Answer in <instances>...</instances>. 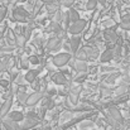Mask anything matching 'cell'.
Listing matches in <instances>:
<instances>
[{
    "mask_svg": "<svg viewBox=\"0 0 130 130\" xmlns=\"http://www.w3.org/2000/svg\"><path fill=\"white\" fill-rule=\"evenodd\" d=\"M29 11L24 8V6H17L13 13H11V19L15 20V22H19V23H25L29 20Z\"/></svg>",
    "mask_w": 130,
    "mask_h": 130,
    "instance_id": "6da1fadb",
    "label": "cell"
},
{
    "mask_svg": "<svg viewBox=\"0 0 130 130\" xmlns=\"http://www.w3.org/2000/svg\"><path fill=\"white\" fill-rule=\"evenodd\" d=\"M86 25H87V22L85 19H80L77 22H73V23H71V25L68 28V33L72 34V36H77V34L84 32Z\"/></svg>",
    "mask_w": 130,
    "mask_h": 130,
    "instance_id": "7a4b0ae2",
    "label": "cell"
},
{
    "mask_svg": "<svg viewBox=\"0 0 130 130\" xmlns=\"http://www.w3.org/2000/svg\"><path fill=\"white\" fill-rule=\"evenodd\" d=\"M71 53H59L52 58V63L57 67H63L71 61Z\"/></svg>",
    "mask_w": 130,
    "mask_h": 130,
    "instance_id": "3957f363",
    "label": "cell"
},
{
    "mask_svg": "<svg viewBox=\"0 0 130 130\" xmlns=\"http://www.w3.org/2000/svg\"><path fill=\"white\" fill-rule=\"evenodd\" d=\"M107 112L111 115V118L118 123V124H120L121 126L125 124V120H124V116L121 115V112H120V110L115 106V105H111V106H109L107 107Z\"/></svg>",
    "mask_w": 130,
    "mask_h": 130,
    "instance_id": "277c9868",
    "label": "cell"
},
{
    "mask_svg": "<svg viewBox=\"0 0 130 130\" xmlns=\"http://www.w3.org/2000/svg\"><path fill=\"white\" fill-rule=\"evenodd\" d=\"M59 48H61V38L59 37H52L48 39L47 45H45L47 52H54V51H58Z\"/></svg>",
    "mask_w": 130,
    "mask_h": 130,
    "instance_id": "5b68a950",
    "label": "cell"
},
{
    "mask_svg": "<svg viewBox=\"0 0 130 130\" xmlns=\"http://www.w3.org/2000/svg\"><path fill=\"white\" fill-rule=\"evenodd\" d=\"M42 97H43V92L36 91V92H33L32 95H29V97H28L25 105H27V106H34V105H37V104L42 100Z\"/></svg>",
    "mask_w": 130,
    "mask_h": 130,
    "instance_id": "8992f818",
    "label": "cell"
},
{
    "mask_svg": "<svg viewBox=\"0 0 130 130\" xmlns=\"http://www.w3.org/2000/svg\"><path fill=\"white\" fill-rule=\"evenodd\" d=\"M39 124V121H38V119H34V118H29V116H27L23 121H22V129L23 130H28V129H33L34 126H37Z\"/></svg>",
    "mask_w": 130,
    "mask_h": 130,
    "instance_id": "52a82bcc",
    "label": "cell"
},
{
    "mask_svg": "<svg viewBox=\"0 0 130 130\" xmlns=\"http://www.w3.org/2000/svg\"><path fill=\"white\" fill-rule=\"evenodd\" d=\"M1 125H3V128H4L5 130H23L22 129V126L19 125V123L13 121V120H10V119H5V120H3Z\"/></svg>",
    "mask_w": 130,
    "mask_h": 130,
    "instance_id": "ba28073f",
    "label": "cell"
},
{
    "mask_svg": "<svg viewBox=\"0 0 130 130\" xmlns=\"http://www.w3.org/2000/svg\"><path fill=\"white\" fill-rule=\"evenodd\" d=\"M13 105V97L5 100V102L3 104V106L0 107V119L3 120V118H5L9 112H10V107Z\"/></svg>",
    "mask_w": 130,
    "mask_h": 130,
    "instance_id": "9c48e42d",
    "label": "cell"
},
{
    "mask_svg": "<svg viewBox=\"0 0 130 130\" xmlns=\"http://www.w3.org/2000/svg\"><path fill=\"white\" fill-rule=\"evenodd\" d=\"M114 57H115L114 48H107V49H105V51L101 53L100 61H101L102 63H107V62H110V61H111Z\"/></svg>",
    "mask_w": 130,
    "mask_h": 130,
    "instance_id": "30bf717a",
    "label": "cell"
},
{
    "mask_svg": "<svg viewBox=\"0 0 130 130\" xmlns=\"http://www.w3.org/2000/svg\"><path fill=\"white\" fill-rule=\"evenodd\" d=\"M72 68H75L77 72H86L88 66H87L86 61H80V59H75L72 63H71Z\"/></svg>",
    "mask_w": 130,
    "mask_h": 130,
    "instance_id": "8fae6325",
    "label": "cell"
},
{
    "mask_svg": "<svg viewBox=\"0 0 130 130\" xmlns=\"http://www.w3.org/2000/svg\"><path fill=\"white\" fill-rule=\"evenodd\" d=\"M80 44H81V37L78 36H73L70 41V45H71V52L72 54H76L80 49Z\"/></svg>",
    "mask_w": 130,
    "mask_h": 130,
    "instance_id": "7c38bea8",
    "label": "cell"
},
{
    "mask_svg": "<svg viewBox=\"0 0 130 130\" xmlns=\"http://www.w3.org/2000/svg\"><path fill=\"white\" fill-rule=\"evenodd\" d=\"M41 71H42V70H29V71L25 73V76H24L25 81H27V82H29V84L34 82V81L37 80L38 75L41 73Z\"/></svg>",
    "mask_w": 130,
    "mask_h": 130,
    "instance_id": "4fadbf2b",
    "label": "cell"
},
{
    "mask_svg": "<svg viewBox=\"0 0 130 130\" xmlns=\"http://www.w3.org/2000/svg\"><path fill=\"white\" fill-rule=\"evenodd\" d=\"M104 36H105L106 41H109V42H111V43H114V44L118 42V38H119V36L114 32V29H110V28L104 32Z\"/></svg>",
    "mask_w": 130,
    "mask_h": 130,
    "instance_id": "5bb4252c",
    "label": "cell"
},
{
    "mask_svg": "<svg viewBox=\"0 0 130 130\" xmlns=\"http://www.w3.org/2000/svg\"><path fill=\"white\" fill-rule=\"evenodd\" d=\"M52 81H53L56 85H66L67 78H66V76H64L62 72H57V73H54V75L52 76Z\"/></svg>",
    "mask_w": 130,
    "mask_h": 130,
    "instance_id": "9a60e30c",
    "label": "cell"
},
{
    "mask_svg": "<svg viewBox=\"0 0 130 130\" xmlns=\"http://www.w3.org/2000/svg\"><path fill=\"white\" fill-rule=\"evenodd\" d=\"M8 119L13 120V121H17V123H20L23 121L25 118H24V114L20 112V111H11L8 114Z\"/></svg>",
    "mask_w": 130,
    "mask_h": 130,
    "instance_id": "2e32d148",
    "label": "cell"
},
{
    "mask_svg": "<svg viewBox=\"0 0 130 130\" xmlns=\"http://www.w3.org/2000/svg\"><path fill=\"white\" fill-rule=\"evenodd\" d=\"M84 49H85V52H86L87 57H88V59H95V58H97L99 57V49L97 48H95V47H84Z\"/></svg>",
    "mask_w": 130,
    "mask_h": 130,
    "instance_id": "e0dca14e",
    "label": "cell"
},
{
    "mask_svg": "<svg viewBox=\"0 0 130 130\" xmlns=\"http://www.w3.org/2000/svg\"><path fill=\"white\" fill-rule=\"evenodd\" d=\"M25 43H27V39H25L24 34H15V44L19 48H24Z\"/></svg>",
    "mask_w": 130,
    "mask_h": 130,
    "instance_id": "ac0fdd59",
    "label": "cell"
},
{
    "mask_svg": "<svg viewBox=\"0 0 130 130\" xmlns=\"http://www.w3.org/2000/svg\"><path fill=\"white\" fill-rule=\"evenodd\" d=\"M45 9H47V13H48L49 15H54V14L59 10V9H58V5H57L56 3H49V4H47Z\"/></svg>",
    "mask_w": 130,
    "mask_h": 130,
    "instance_id": "d6986e66",
    "label": "cell"
},
{
    "mask_svg": "<svg viewBox=\"0 0 130 130\" xmlns=\"http://www.w3.org/2000/svg\"><path fill=\"white\" fill-rule=\"evenodd\" d=\"M68 14H70V19H71V23L80 20V14H78V11H77V10H76L75 8H70V10H68Z\"/></svg>",
    "mask_w": 130,
    "mask_h": 130,
    "instance_id": "ffe728a7",
    "label": "cell"
},
{
    "mask_svg": "<svg viewBox=\"0 0 130 130\" xmlns=\"http://www.w3.org/2000/svg\"><path fill=\"white\" fill-rule=\"evenodd\" d=\"M17 97H18L19 102H22V104H27V100H28L29 95H28L25 91H19V92L17 93Z\"/></svg>",
    "mask_w": 130,
    "mask_h": 130,
    "instance_id": "44dd1931",
    "label": "cell"
},
{
    "mask_svg": "<svg viewBox=\"0 0 130 130\" xmlns=\"http://www.w3.org/2000/svg\"><path fill=\"white\" fill-rule=\"evenodd\" d=\"M75 59H80V61H86V59H88V57H87V54L84 48L82 49H78V52L75 54Z\"/></svg>",
    "mask_w": 130,
    "mask_h": 130,
    "instance_id": "7402d4cb",
    "label": "cell"
},
{
    "mask_svg": "<svg viewBox=\"0 0 130 130\" xmlns=\"http://www.w3.org/2000/svg\"><path fill=\"white\" fill-rule=\"evenodd\" d=\"M42 6H43V1H37L36 4H34V6H33V13H32V17H36L38 13H39V10L42 9Z\"/></svg>",
    "mask_w": 130,
    "mask_h": 130,
    "instance_id": "603a6c76",
    "label": "cell"
},
{
    "mask_svg": "<svg viewBox=\"0 0 130 130\" xmlns=\"http://www.w3.org/2000/svg\"><path fill=\"white\" fill-rule=\"evenodd\" d=\"M97 4H99V1H97V0H87L86 9L87 10H96Z\"/></svg>",
    "mask_w": 130,
    "mask_h": 130,
    "instance_id": "cb8c5ba5",
    "label": "cell"
},
{
    "mask_svg": "<svg viewBox=\"0 0 130 130\" xmlns=\"http://www.w3.org/2000/svg\"><path fill=\"white\" fill-rule=\"evenodd\" d=\"M8 15V8L6 6H0V23L6 18Z\"/></svg>",
    "mask_w": 130,
    "mask_h": 130,
    "instance_id": "d4e9b609",
    "label": "cell"
},
{
    "mask_svg": "<svg viewBox=\"0 0 130 130\" xmlns=\"http://www.w3.org/2000/svg\"><path fill=\"white\" fill-rule=\"evenodd\" d=\"M119 76H120V73H119V72L111 73V75H110V76L107 77V82H109V84H114V82L116 81V78H118Z\"/></svg>",
    "mask_w": 130,
    "mask_h": 130,
    "instance_id": "484cf974",
    "label": "cell"
},
{
    "mask_svg": "<svg viewBox=\"0 0 130 130\" xmlns=\"http://www.w3.org/2000/svg\"><path fill=\"white\" fill-rule=\"evenodd\" d=\"M120 28L123 30H130V22L129 20H121L120 22Z\"/></svg>",
    "mask_w": 130,
    "mask_h": 130,
    "instance_id": "4316f807",
    "label": "cell"
},
{
    "mask_svg": "<svg viewBox=\"0 0 130 130\" xmlns=\"http://www.w3.org/2000/svg\"><path fill=\"white\" fill-rule=\"evenodd\" d=\"M29 63H30L29 58H23V59L20 61V67H22L23 70H28V67H29Z\"/></svg>",
    "mask_w": 130,
    "mask_h": 130,
    "instance_id": "83f0119b",
    "label": "cell"
},
{
    "mask_svg": "<svg viewBox=\"0 0 130 130\" xmlns=\"http://www.w3.org/2000/svg\"><path fill=\"white\" fill-rule=\"evenodd\" d=\"M86 77H87L86 72H80V75L75 78V81H76V82H82V81H85Z\"/></svg>",
    "mask_w": 130,
    "mask_h": 130,
    "instance_id": "f1b7e54d",
    "label": "cell"
},
{
    "mask_svg": "<svg viewBox=\"0 0 130 130\" xmlns=\"http://www.w3.org/2000/svg\"><path fill=\"white\" fill-rule=\"evenodd\" d=\"M93 126V123H91V121H84L82 124H81V129L84 130V129H87V128H92Z\"/></svg>",
    "mask_w": 130,
    "mask_h": 130,
    "instance_id": "f546056e",
    "label": "cell"
},
{
    "mask_svg": "<svg viewBox=\"0 0 130 130\" xmlns=\"http://www.w3.org/2000/svg\"><path fill=\"white\" fill-rule=\"evenodd\" d=\"M72 90H71V93H73V95H80V92L82 91V87L81 86H77V87H71Z\"/></svg>",
    "mask_w": 130,
    "mask_h": 130,
    "instance_id": "4dcf8cb0",
    "label": "cell"
},
{
    "mask_svg": "<svg viewBox=\"0 0 130 130\" xmlns=\"http://www.w3.org/2000/svg\"><path fill=\"white\" fill-rule=\"evenodd\" d=\"M29 61H30L32 64H39V59H38L37 56H30L29 57Z\"/></svg>",
    "mask_w": 130,
    "mask_h": 130,
    "instance_id": "1f68e13d",
    "label": "cell"
},
{
    "mask_svg": "<svg viewBox=\"0 0 130 130\" xmlns=\"http://www.w3.org/2000/svg\"><path fill=\"white\" fill-rule=\"evenodd\" d=\"M10 85V82L9 81H6V80H0V87H3V88H8V86Z\"/></svg>",
    "mask_w": 130,
    "mask_h": 130,
    "instance_id": "d6a6232c",
    "label": "cell"
},
{
    "mask_svg": "<svg viewBox=\"0 0 130 130\" xmlns=\"http://www.w3.org/2000/svg\"><path fill=\"white\" fill-rule=\"evenodd\" d=\"M24 81H25V78H23V77H22L20 75H18V77H17V80H15L14 82H15L17 85H22V84H23Z\"/></svg>",
    "mask_w": 130,
    "mask_h": 130,
    "instance_id": "836d02e7",
    "label": "cell"
},
{
    "mask_svg": "<svg viewBox=\"0 0 130 130\" xmlns=\"http://www.w3.org/2000/svg\"><path fill=\"white\" fill-rule=\"evenodd\" d=\"M32 87H33L34 90H38V88H39V80H38V78H37L34 82H32Z\"/></svg>",
    "mask_w": 130,
    "mask_h": 130,
    "instance_id": "e575fe53",
    "label": "cell"
},
{
    "mask_svg": "<svg viewBox=\"0 0 130 130\" xmlns=\"http://www.w3.org/2000/svg\"><path fill=\"white\" fill-rule=\"evenodd\" d=\"M101 71L102 72H111V71H115V68H112V67H102Z\"/></svg>",
    "mask_w": 130,
    "mask_h": 130,
    "instance_id": "d590c367",
    "label": "cell"
},
{
    "mask_svg": "<svg viewBox=\"0 0 130 130\" xmlns=\"http://www.w3.org/2000/svg\"><path fill=\"white\" fill-rule=\"evenodd\" d=\"M121 20H129L130 22V14H125L121 17Z\"/></svg>",
    "mask_w": 130,
    "mask_h": 130,
    "instance_id": "8d00e7d4",
    "label": "cell"
},
{
    "mask_svg": "<svg viewBox=\"0 0 130 130\" xmlns=\"http://www.w3.org/2000/svg\"><path fill=\"white\" fill-rule=\"evenodd\" d=\"M5 56H8V53H5V52H3V51L0 49V59H1V58H4Z\"/></svg>",
    "mask_w": 130,
    "mask_h": 130,
    "instance_id": "74e56055",
    "label": "cell"
},
{
    "mask_svg": "<svg viewBox=\"0 0 130 130\" xmlns=\"http://www.w3.org/2000/svg\"><path fill=\"white\" fill-rule=\"evenodd\" d=\"M41 1H43L45 4H49V3H56L57 0H41Z\"/></svg>",
    "mask_w": 130,
    "mask_h": 130,
    "instance_id": "f35d334b",
    "label": "cell"
},
{
    "mask_svg": "<svg viewBox=\"0 0 130 130\" xmlns=\"http://www.w3.org/2000/svg\"><path fill=\"white\" fill-rule=\"evenodd\" d=\"M97 1H99V4H101L102 6H104V5H106V0H97Z\"/></svg>",
    "mask_w": 130,
    "mask_h": 130,
    "instance_id": "ab89813d",
    "label": "cell"
},
{
    "mask_svg": "<svg viewBox=\"0 0 130 130\" xmlns=\"http://www.w3.org/2000/svg\"><path fill=\"white\" fill-rule=\"evenodd\" d=\"M56 92H57L56 90H49V95H54Z\"/></svg>",
    "mask_w": 130,
    "mask_h": 130,
    "instance_id": "60d3db41",
    "label": "cell"
},
{
    "mask_svg": "<svg viewBox=\"0 0 130 130\" xmlns=\"http://www.w3.org/2000/svg\"><path fill=\"white\" fill-rule=\"evenodd\" d=\"M42 130H52V129H51L49 126H44V128H43V129H42Z\"/></svg>",
    "mask_w": 130,
    "mask_h": 130,
    "instance_id": "b9f144b4",
    "label": "cell"
},
{
    "mask_svg": "<svg viewBox=\"0 0 130 130\" xmlns=\"http://www.w3.org/2000/svg\"><path fill=\"white\" fill-rule=\"evenodd\" d=\"M0 130H3V126H1V125H0Z\"/></svg>",
    "mask_w": 130,
    "mask_h": 130,
    "instance_id": "7bdbcfd3",
    "label": "cell"
}]
</instances>
